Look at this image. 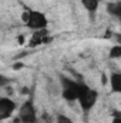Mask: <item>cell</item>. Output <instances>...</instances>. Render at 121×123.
<instances>
[{"mask_svg": "<svg viewBox=\"0 0 121 123\" xmlns=\"http://www.w3.org/2000/svg\"><path fill=\"white\" fill-rule=\"evenodd\" d=\"M22 20L33 31L47 29V25H49V20H47L46 14L38 12V10H26L22 14Z\"/></svg>", "mask_w": 121, "mask_h": 123, "instance_id": "6da1fadb", "label": "cell"}, {"mask_svg": "<svg viewBox=\"0 0 121 123\" xmlns=\"http://www.w3.org/2000/svg\"><path fill=\"white\" fill-rule=\"evenodd\" d=\"M98 100V93L97 90L88 87L87 85L80 83V90H78V96H77V102L80 103L83 110H91L94 107V105Z\"/></svg>", "mask_w": 121, "mask_h": 123, "instance_id": "7a4b0ae2", "label": "cell"}, {"mask_svg": "<svg viewBox=\"0 0 121 123\" xmlns=\"http://www.w3.org/2000/svg\"><path fill=\"white\" fill-rule=\"evenodd\" d=\"M61 82V96L64 100L67 102H76L77 96H78V90H80V83L68 79V77H60Z\"/></svg>", "mask_w": 121, "mask_h": 123, "instance_id": "3957f363", "label": "cell"}, {"mask_svg": "<svg viewBox=\"0 0 121 123\" xmlns=\"http://www.w3.org/2000/svg\"><path fill=\"white\" fill-rule=\"evenodd\" d=\"M20 123H37V112H36V107L33 105L31 100H27L22 105V107L19 109V116Z\"/></svg>", "mask_w": 121, "mask_h": 123, "instance_id": "277c9868", "label": "cell"}, {"mask_svg": "<svg viewBox=\"0 0 121 123\" xmlns=\"http://www.w3.org/2000/svg\"><path fill=\"white\" fill-rule=\"evenodd\" d=\"M16 109L17 105L14 100H11L10 97H0V120L9 119Z\"/></svg>", "mask_w": 121, "mask_h": 123, "instance_id": "5b68a950", "label": "cell"}, {"mask_svg": "<svg viewBox=\"0 0 121 123\" xmlns=\"http://www.w3.org/2000/svg\"><path fill=\"white\" fill-rule=\"evenodd\" d=\"M46 42H49V33H47V29L36 30V31H33L30 40H29V46L34 47V46H38V44L46 43Z\"/></svg>", "mask_w": 121, "mask_h": 123, "instance_id": "8992f818", "label": "cell"}, {"mask_svg": "<svg viewBox=\"0 0 121 123\" xmlns=\"http://www.w3.org/2000/svg\"><path fill=\"white\" fill-rule=\"evenodd\" d=\"M110 87L113 93H120L121 92V73H111L110 76Z\"/></svg>", "mask_w": 121, "mask_h": 123, "instance_id": "52a82bcc", "label": "cell"}, {"mask_svg": "<svg viewBox=\"0 0 121 123\" xmlns=\"http://www.w3.org/2000/svg\"><path fill=\"white\" fill-rule=\"evenodd\" d=\"M81 4L83 7L90 12V13H95L98 10V6H100V0H81Z\"/></svg>", "mask_w": 121, "mask_h": 123, "instance_id": "ba28073f", "label": "cell"}, {"mask_svg": "<svg viewBox=\"0 0 121 123\" xmlns=\"http://www.w3.org/2000/svg\"><path fill=\"white\" fill-rule=\"evenodd\" d=\"M107 12H108L110 14L116 16V17H120V14H121V4H120V3H108V6H107Z\"/></svg>", "mask_w": 121, "mask_h": 123, "instance_id": "9c48e42d", "label": "cell"}, {"mask_svg": "<svg viewBox=\"0 0 121 123\" xmlns=\"http://www.w3.org/2000/svg\"><path fill=\"white\" fill-rule=\"evenodd\" d=\"M110 57H111V59H120L121 57V46L120 44L114 46V47L110 50Z\"/></svg>", "mask_w": 121, "mask_h": 123, "instance_id": "30bf717a", "label": "cell"}, {"mask_svg": "<svg viewBox=\"0 0 121 123\" xmlns=\"http://www.w3.org/2000/svg\"><path fill=\"white\" fill-rule=\"evenodd\" d=\"M56 123H73V120L66 115H59L56 117Z\"/></svg>", "mask_w": 121, "mask_h": 123, "instance_id": "8fae6325", "label": "cell"}, {"mask_svg": "<svg viewBox=\"0 0 121 123\" xmlns=\"http://www.w3.org/2000/svg\"><path fill=\"white\" fill-rule=\"evenodd\" d=\"M53 122V119H51V116H49L47 113H44L43 116H41V119H40V123H51Z\"/></svg>", "mask_w": 121, "mask_h": 123, "instance_id": "7c38bea8", "label": "cell"}, {"mask_svg": "<svg viewBox=\"0 0 121 123\" xmlns=\"http://www.w3.org/2000/svg\"><path fill=\"white\" fill-rule=\"evenodd\" d=\"M113 123H121L120 113H116V116H114V119H113Z\"/></svg>", "mask_w": 121, "mask_h": 123, "instance_id": "4fadbf2b", "label": "cell"}, {"mask_svg": "<svg viewBox=\"0 0 121 123\" xmlns=\"http://www.w3.org/2000/svg\"><path fill=\"white\" fill-rule=\"evenodd\" d=\"M6 82H7V80H6V79H4L3 76H0V87H1V86H3V85L6 83Z\"/></svg>", "mask_w": 121, "mask_h": 123, "instance_id": "5bb4252c", "label": "cell"}, {"mask_svg": "<svg viewBox=\"0 0 121 123\" xmlns=\"http://www.w3.org/2000/svg\"><path fill=\"white\" fill-rule=\"evenodd\" d=\"M22 66H23V64H22V63H19V64H14V66H13V67H14V69H20V67H22Z\"/></svg>", "mask_w": 121, "mask_h": 123, "instance_id": "9a60e30c", "label": "cell"}]
</instances>
